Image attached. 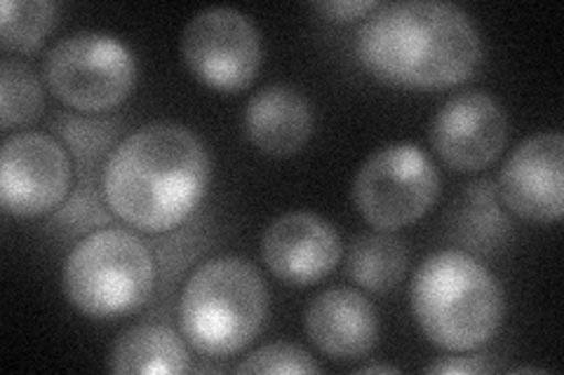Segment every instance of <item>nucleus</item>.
Returning <instances> with one entry per match:
<instances>
[{"label":"nucleus","mask_w":564,"mask_h":375,"mask_svg":"<svg viewBox=\"0 0 564 375\" xmlns=\"http://www.w3.org/2000/svg\"><path fill=\"white\" fill-rule=\"evenodd\" d=\"M209 181L212 157L203 139L180 122H151L106 157L101 198L134 230L165 235L198 211Z\"/></svg>","instance_id":"obj_1"},{"label":"nucleus","mask_w":564,"mask_h":375,"mask_svg":"<svg viewBox=\"0 0 564 375\" xmlns=\"http://www.w3.org/2000/svg\"><path fill=\"white\" fill-rule=\"evenodd\" d=\"M356 57L369 76L400 89H447L473 78L482 62L470 14L443 0L379 5L356 35Z\"/></svg>","instance_id":"obj_2"},{"label":"nucleus","mask_w":564,"mask_h":375,"mask_svg":"<svg viewBox=\"0 0 564 375\" xmlns=\"http://www.w3.org/2000/svg\"><path fill=\"white\" fill-rule=\"evenodd\" d=\"M421 333L445 352H475L494 341L506 315L499 279L464 249H443L423 261L410 287Z\"/></svg>","instance_id":"obj_3"},{"label":"nucleus","mask_w":564,"mask_h":375,"mask_svg":"<svg viewBox=\"0 0 564 375\" xmlns=\"http://www.w3.org/2000/svg\"><path fill=\"white\" fill-rule=\"evenodd\" d=\"M269 317V287L240 256L200 263L180 296V329L191 350L224 360L252 345Z\"/></svg>","instance_id":"obj_4"},{"label":"nucleus","mask_w":564,"mask_h":375,"mask_svg":"<svg viewBox=\"0 0 564 375\" xmlns=\"http://www.w3.org/2000/svg\"><path fill=\"white\" fill-rule=\"evenodd\" d=\"M158 265L132 230L101 228L70 249L62 287L70 306L93 319L126 317L153 298Z\"/></svg>","instance_id":"obj_5"},{"label":"nucleus","mask_w":564,"mask_h":375,"mask_svg":"<svg viewBox=\"0 0 564 375\" xmlns=\"http://www.w3.org/2000/svg\"><path fill=\"white\" fill-rule=\"evenodd\" d=\"M43 78L78 113L113 111L134 92V52L111 33L78 31L47 52Z\"/></svg>","instance_id":"obj_6"},{"label":"nucleus","mask_w":564,"mask_h":375,"mask_svg":"<svg viewBox=\"0 0 564 375\" xmlns=\"http://www.w3.org/2000/svg\"><path fill=\"white\" fill-rule=\"evenodd\" d=\"M443 178L429 153L414 144H388L369 155L352 178V205L375 230L398 232L426 217Z\"/></svg>","instance_id":"obj_7"},{"label":"nucleus","mask_w":564,"mask_h":375,"mask_svg":"<svg viewBox=\"0 0 564 375\" xmlns=\"http://www.w3.org/2000/svg\"><path fill=\"white\" fill-rule=\"evenodd\" d=\"M182 59L191 76L217 92H242L263 62L261 35L236 8H209L184 26Z\"/></svg>","instance_id":"obj_8"},{"label":"nucleus","mask_w":564,"mask_h":375,"mask_svg":"<svg viewBox=\"0 0 564 375\" xmlns=\"http://www.w3.org/2000/svg\"><path fill=\"white\" fill-rule=\"evenodd\" d=\"M74 165L62 141L43 132H20L0 148V205L17 219L57 211L70 192Z\"/></svg>","instance_id":"obj_9"},{"label":"nucleus","mask_w":564,"mask_h":375,"mask_svg":"<svg viewBox=\"0 0 564 375\" xmlns=\"http://www.w3.org/2000/svg\"><path fill=\"white\" fill-rule=\"evenodd\" d=\"M508 115L480 89L447 99L431 122V146L447 167L462 174L487 169L508 144Z\"/></svg>","instance_id":"obj_10"},{"label":"nucleus","mask_w":564,"mask_h":375,"mask_svg":"<svg viewBox=\"0 0 564 375\" xmlns=\"http://www.w3.org/2000/svg\"><path fill=\"white\" fill-rule=\"evenodd\" d=\"M499 200L516 217L555 223L564 211V136L539 132L510 153L499 174Z\"/></svg>","instance_id":"obj_11"},{"label":"nucleus","mask_w":564,"mask_h":375,"mask_svg":"<svg viewBox=\"0 0 564 375\" xmlns=\"http://www.w3.org/2000/svg\"><path fill=\"white\" fill-rule=\"evenodd\" d=\"M344 246L337 228L313 211H288L261 235V258L290 287H313L337 271Z\"/></svg>","instance_id":"obj_12"},{"label":"nucleus","mask_w":564,"mask_h":375,"mask_svg":"<svg viewBox=\"0 0 564 375\" xmlns=\"http://www.w3.org/2000/svg\"><path fill=\"white\" fill-rule=\"evenodd\" d=\"M304 329L311 343L334 362H356L379 343V312L365 294L334 287L317 294L306 308Z\"/></svg>","instance_id":"obj_13"},{"label":"nucleus","mask_w":564,"mask_h":375,"mask_svg":"<svg viewBox=\"0 0 564 375\" xmlns=\"http://www.w3.org/2000/svg\"><path fill=\"white\" fill-rule=\"evenodd\" d=\"M242 128L263 155L292 157L304 151L313 134L311 101L292 85H269L247 101Z\"/></svg>","instance_id":"obj_14"},{"label":"nucleus","mask_w":564,"mask_h":375,"mask_svg":"<svg viewBox=\"0 0 564 375\" xmlns=\"http://www.w3.org/2000/svg\"><path fill=\"white\" fill-rule=\"evenodd\" d=\"M109 371L118 375L186 373L191 371L188 343L167 324H134L111 345Z\"/></svg>","instance_id":"obj_15"},{"label":"nucleus","mask_w":564,"mask_h":375,"mask_svg":"<svg viewBox=\"0 0 564 375\" xmlns=\"http://www.w3.org/2000/svg\"><path fill=\"white\" fill-rule=\"evenodd\" d=\"M449 219L452 238L475 254H494L513 238V221L501 209L491 181H475L458 195Z\"/></svg>","instance_id":"obj_16"},{"label":"nucleus","mask_w":564,"mask_h":375,"mask_svg":"<svg viewBox=\"0 0 564 375\" xmlns=\"http://www.w3.org/2000/svg\"><path fill=\"white\" fill-rule=\"evenodd\" d=\"M410 254L395 232H362L350 242L346 256L348 277L369 294H388L408 275Z\"/></svg>","instance_id":"obj_17"},{"label":"nucleus","mask_w":564,"mask_h":375,"mask_svg":"<svg viewBox=\"0 0 564 375\" xmlns=\"http://www.w3.org/2000/svg\"><path fill=\"white\" fill-rule=\"evenodd\" d=\"M57 5L50 0H3L0 3V43L8 52H39L55 26Z\"/></svg>","instance_id":"obj_18"},{"label":"nucleus","mask_w":564,"mask_h":375,"mask_svg":"<svg viewBox=\"0 0 564 375\" xmlns=\"http://www.w3.org/2000/svg\"><path fill=\"white\" fill-rule=\"evenodd\" d=\"M43 109L45 92L35 70L24 62L3 59L0 64V124L3 130L39 120Z\"/></svg>","instance_id":"obj_19"},{"label":"nucleus","mask_w":564,"mask_h":375,"mask_svg":"<svg viewBox=\"0 0 564 375\" xmlns=\"http://www.w3.org/2000/svg\"><path fill=\"white\" fill-rule=\"evenodd\" d=\"M323 366L315 362V356L304 350L302 345H294L288 341H278L261 345L259 350L250 352L245 360L234 368V373H273V375H306V373H321Z\"/></svg>","instance_id":"obj_20"},{"label":"nucleus","mask_w":564,"mask_h":375,"mask_svg":"<svg viewBox=\"0 0 564 375\" xmlns=\"http://www.w3.org/2000/svg\"><path fill=\"white\" fill-rule=\"evenodd\" d=\"M59 132L68 144L70 153H74L80 165H97L101 155H111V141L116 136V124L111 122H93V120H76L66 115L59 122Z\"/></svg>","instance_id":"obj_21"},{"label":"nucleus","mask_w":564,"mask_h":375,"mask_svg":"<svg viewBox=\"0 0 564 375\" xmlns=\"http://www.w3.org/2000/svg\"><path fill=\"white\" fill-rule=\"evenodd\" d=\"M109 219V213L104 211V207L99 205V198L93 192L90 186H80L74 198L68 200V205L62 209L59 221L68 223L70 228L83 230L85 225L95 223H104Z\"/></svg>","instance_id":"obj_22"},{"label":"nucleus","mask_w":564,"mask_h":375,"mask_svg":"<svg viewBox=\"0 0 564 375\" xmlns=\"http://www.w3.org/2000/svg\"><path fill=\"white\" fill-rule=\"evenodd\" d=\"M377 8V0H325V3H313V10L325 14L332 22L365 20V16L369 12H375Z\"/></svg>","instance_id":"obj_23"},{"label":"nucleus","mask_w":564,"mask_h":375,"mask_svg":"<svg viewBox=\"0 0 564 375\" xmlns=\"http://www.w3.org/2000/svg\"><path fill=\"white\" fill-rule=\"evenodd\" d=\"M426 373H437V375H482L497 371V366H491L487 354H475V356H449V360L435 362L431 366L423 368Z\"/></svg>","instance_id":"obj_24"},{"label":"nucleus","mask_w":564,"mask_h":375,"mask_svg":"<svg viewBox=\"0 0 564 375\" xmlns=\"http://www.w3.org/2000/svg\"><path fill=\"white\" fill-rule=\"evenodd\" d=\"M356 373H388V375H393V373H400V368L388 366V364H367V366L356 368Z\"/></svg>","instance_id":"obj_25"}]
</instances>
